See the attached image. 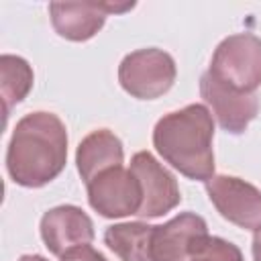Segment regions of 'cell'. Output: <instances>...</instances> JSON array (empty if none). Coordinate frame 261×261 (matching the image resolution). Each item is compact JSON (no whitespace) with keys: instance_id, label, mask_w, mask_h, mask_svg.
Here are the masks:
<instances>
[{"instance_id":"11","label":"cell","mask_w":261,"mask_h":261,"mask_svg":"<svg viewBox=\"0 0 261 261\" xmlns=\"http://www.w3.org/2000/svg\"><path fill=\"white\" fill-rule=\"evenodd\" d=\"M135 4H98V2H51L49 14L53 29L69 41L92 39L106 22L110 12H124Z\"/></svg>"},{"instance_id":"1","label":"cell","mask_w":261,"mask_h":261,"mask_svg":"<svg viewBox=\"0 0 261 261\" xmlns=\"http://www.w3.org/2000/svg\"><path fill=\"white\" fill-rule=\"evenodd\" d=\"M67 161V130L53 112L22 116L8 143L6 169L24 188H41L55 179Z\"/></svg>"},{"instance_id":"3","label":"cell","mask_w":261,"mask_h":261,"mask_svg":"<svg viewBox=\"0 0 261 261\" xmlns=\"http://www.w3.org/2000/svg\"><path fill=\"white\" fill-rule=\"evenodd\" d=\"M208 71L239 92L255 94L261 86V39L251 33L226 37L216 47Z\"/></svg>"},{"instance_id":"2","label":"cell","mask_w":261,"mask_h":261,"mask_svg":"<svg viewBox=\"0 0 261 261\" xmlns=\"http://www.w3.org/2000/svg\"><path fill=\"white\" fill-rule=\"evenodd\" d=\"M214 122L204 104H190L157 120L153 145L181 175L208 181L214 177Z\"/></svg>"},{"instance_id":"18","label":"cell","mask_w":261,"mask_h":261,"mask_svg":"<svg viewBox=\"0 0 261 261\" xmlns=\"http://www.w3.org/2000/svg\"><path fill=\"white\" fill-rule=\"evenodd\" d=\"M18 261H47V259L41 257V255H22Z\"/></svg>"},{"instance_id":"10","label":"cell","mask_w":261,"mask_h":261,"mask_svg":"<svg viewBox=\"0 0 261 261\" xmlns=\"http://www.w3.org/2000/svg\"><path fill=\"white\" fill-rule=\"evenodd\" d=\"M41 239L55 257H63L67 251L92 243L94 224L82 208L71 204L57 206L43 214Z\"/></svg>"},{"instance_id":"16","label":"cell","mask_w":261,"mask_h":261,"mask_svg":"<svg viewBox=\"0 0 261 261\" xmlns=\"http://www.w3.org/2000/svg\"><path fill=\"white\" fill-rule=\"evenodd\" d=\"M61 261H108L102 253H98L94 247L84 245V247H75L71 251H67L63 257H59Z\"/></svg>"},{"instance_id":"5","label":"cell","mask_w":261,"mask_h":261,"mask_svg":"<svg viewBox=\"0 0 261 261\" xmlns=\"http://www.w3.org/2000/svg\"><path fill=\"white\" fill-rule=\"evenodd\" d=\"M88 200L104 218H122L141 210L143 188L130 169L116 165L102 171L88 184Z\"/></svg>"},{"instance_id":"12","label":"cell","mask_w":261,"mask_h":261,"mask_svg":"<svg viewBox=\"0 0 261 261\" xmlns=\"http://www.w3.org/2000/svg\"><path fill=\"white\" fill-rule=\"evenodd\" d=\"M122 157H124L122 143L108 128H98L90 133L86 139H82L75 151L77 171L86 181V186L102 171L122 165Z\"/></svg>"},{"instance_id":"9","label":"cell","mask_w":261,"mask_h":261,"mask_svg":"<svg viewBox=\"0 0 261 261\" xmlns=\"http://www.w3.org/2000/svg\"><path fill=\"white\" fill-rule=\"evenodd\" d=\"M208 234L206 220L194 212H181L169 222L155 226L151 261H190L198 243Z\"/></svg>"},{"instance_id":"7","label":"cell","mask_w":261,"mask_h":261,"mask_svg":"<svg viewBox=\"0 0 261 261\" xmlns=\"http://www.w3.org/2000/svg\"><path fill=\"white\" fill-rule=\"evenodd\" d=\"M200 94L218 124L232 135H241L259 112V98L255 94L239 92L216 80L210 71L200 77Z\"/></svg>"},{"instance_id":"4","label":"cell","mask_w":261,"mask_h":261,"mask_svg":"<svg viewBox=\"0 0 261 261\" xmlns=\"http://www.w3.org/2000/svg\"><path fill=\"white\" fill-rule=\"evenodd\" d=\"M175 61L163 49H139L128 53L118 65V82L126 94L139 100L163 96L175 82Z\"/></svg>"},{"instance_id":"8","label":"cell","mask_w":261,"mask_h":261,"mask_svg":"<svg viewBox=\"0 0 261 261\" xmlns=\"http://www.w3.org/2000/svg\"><path fill=\"white\" fill-rule=\"evenodd\" d=\"M130 171L139 177L143 188V206L137 212L139 216L157 218L179 204L181 196L175 177L149 151H139L133 155Z\"/></svg>"},{"instance_id":"15","label":"cell","mask_w":261,"mask_h":261,"mask_svg":"<svg viewBox=\"0 0 261 261\" xmlns=\"http://www.w3.org/2000/svg\"><path fill=\"white\" fill-rule=\"evenodd\" d=\"M190 261H243V253L230 241L206 234L198 243Z\"/></svg>"},{"instance_id":"13","label":"cell","mask_w":261,"mask_h":261,"mask_svg":"<svg viewBox=\"0 0 261 261\" xmlns=\"http://www.w3.org/2000/svg\"><path fill=\"white\" fill-rule=\"evenodd\" d=\"M153 230L147 222H120L106 228L104 243L120 261H151Z\"/></svg>"},{"instance_id":"17","label":"cell","mask_w":261,"mask_h":261,"mask_svg":"<svg viewBox=\"0 0 261 261\" xmlns=\"http://www.w3.org/2000/svg\"><path fill=\"white\" fill-rule=\"evenodd\" d=\"M253 261H261V228L253 234Z\"/></svg>"},{"instance_id":"6","label":"cell","mask_w":261,"mask_h":261,"mask_svg":"<svg viewBox=\"0 0 261 261\" xmlns=\"http://www.w3.org/2000/svg\"><path fill=\"white\" fill-rule=\"evenodd\" d=\"M206 194L222 218L257 230L261 228V190L234 175H214L206 181Z\"/></svg>"},{"instance_id":"14","label":"cell","mask_w":261,"mask_h":261,"mask_svg":"<svg viewBox=\"0 0 261 261\" xmlns=\"http://www.w3.org/2000/svg\"><path fill=\"white\" fill-rule=\"evenodd\" d=\"M33 88V69L31 65L16 55L0 57V90L4 100V116L10 114L12 106L22 102Z\"/></svg>"}]
</instances>
